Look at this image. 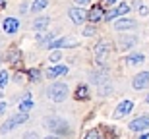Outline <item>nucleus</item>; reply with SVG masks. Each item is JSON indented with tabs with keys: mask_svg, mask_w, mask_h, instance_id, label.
<instances>
[{
	"mask_svg": "<svg viewBox=\"0 0 149 139\" xmlns=\"http://www.w3.org/2000/svg\"><path fill=\"white\" fill-rule=\"evenodd\" d=\"M47 97H49L50 100H54V102H62V100H66V97H68V87L64 83L50 85L49 89H47Z\"/></svg>",
	"mask_w": 149,
	"mask_h": 139,
	"instance_id": "f257e3e1",
	"label": "nucleus"
},
{
	"mask_svg": "<svg viewBox=\"0 0 149 139\" xmlns=\"http://www.w3.org/2000/svg\"><path fill=\"white\" fill-rule=\"evenodd\" d=\"M23 122H27V112H17L16 116H12L10 120L4 124V131L6 129H14L16 126H19V124H23Z\"/></svg>",
	"mask_w": 149,
	"mask_h": 139,
	"instance_id": "f03ea898",
	"label": "nucleus"
},
{
	"mask_svg": "<svg viewBox=\"0 0 149 139\" xmlns=\"http://www.w3.org/2000/svg\"><path fill=\"white\" fill-rule=\"evenodd\" d=\"M77 45V39H74V37H62V39H56L52 41L49 46H45V48H60V46H76Z\"/></svg>",
	"mask_w": 149,
	"mask_h": 139,
	"instance_id": "7ed1b4c3",
	"label": "nucleus"
},
{
	"mask_svg": "<svg viewBox=\"0 0 149 139\" xmlns=\"http://www.w3.org/2000/svg\"><path fill=\"white\" fill-rule=\"evenodd\" d=\"M147 128H149V116H139L130 122V129L132 131H143Z\"/></svg>",
	"mask_w": 149,
	"mask_h": 139,
	"instance_id": "20e7f679",
	"label": "nucleus"
},
{
	"mask_svg": "<svg viewBox=\"0 0 149 139\" xmlns=\"http://www.w3.org/2000/svg\"><path fill=\"white\" fill-rule=\"evenodd\" d=\"M132 110H134V102L132 100H122L120 104L116 106V110H114L112 116L114 118H122V116H126L128 112H132Z\"/></svg>",
	"mask_w": 149,
	"mask_h": 139,
	"instance_id": "39448f33",
	"label": "nucleus"
},
{
	"mask_svg": "<svg viewBox=\"0 0 149 139\" xmlns=\"http://www.w3.org/2000/svg\"><path fill=\"white\" fill-rule=\"evenodd\" d=\"M49 129H54V131H62V133H66L68 131V126L64 120H58V118H54V120H47V124H45Z\"/></svg>",
	"mask_w": 149,
	"mask_h": 139,
	"instance_id": "423d86ee",
	"label": "nucleus"
},
{
	"mask_svg": "<svg viewBox=\"0 0 149 139\" xmlns=\"http://www.w3.org/2000/svg\"><path fill=\"white\" fill-rule=\"evenodd\" d=\"M70 19H72L76 25H81L85 19H87V14L79 8H70Z\"/></svg>",
	"mask_w": 149,
	"mask_h": 139,
	"instance_id": "0eeeda50",
	"label": "nucleus"
},
{
	"mask_svg": "<svg viewBox=\"0 0 149 139\" xmlns=\"http://www.w3.org/2000/svg\"><path fill=\"white\" fill-rule=\"evenodd\" d=\"M147 83H149V72L138 73V75L134 77V81H132L134 89H143V87H147Z\"/></svg>",
	"mask_w": 149,
	"mask_h": 139,
	"instance_id": "6e6552de",
	"label": "nucleus"
},
{
	"mask_svg": "<svg viewBox=\"0 0 149 139\" xmlns=\"http://www.w3.org/2000/svg\"><path fill=\"white\" fill-rule=\"evenodd\" d=\"M107 54H109V46L107 45H97V48H95V58H97V64H99V66L105 64Z\"/></svg>",
	"mask_w": 149,
	"mask_h": 139,
	"instance_id": "1a4fd4ad",
	"label": "nucleus"
},
{
	"mask_svg": "<svg viewBox=\"0 0 149 139\" xmlns=\"http://www.w3.org/2000/svg\"><path fill=\"white\" fill-rule=\"evenodd\" d=\"M66 73H68V68L66 66H52V68H49V70H47V73H45V75H47L49 79H54L56 75H66Z\"/></svg>",
	"mask_w": 149,
	"mask_h": 139,
	"instance_id": "9d476101",
	"label": "nucleus"
},
{
	"mask_svg": "<svg viewBox=\"0 0 149 139\" xmlns=\"http://www.w3.org/2000/svg\"><path fill=\"white\" fill-rule=\"evenodd\" d=\"M33 108V99H31V93H25L23 95L22 102H19V112H29Z\"/></svg>",
	"mask_w": 149,
	"mask_h": 139,
	"instance_id": "9b49d317",
	"label": "nucleus"
},
{
	"mask_svg": "<svg viewBox=\"0 0 149 139\" xmlns=\"http://www.w3.org/2000/svg\"><path fill=\"white\" fill-rule=\"evenodd\" d=\"M17 27H19V21H17L16 17H8V19H4V31L6 33H16Z\"/></svg>",
	"mask_w": 149,
	"mask_h": 139,
	"instance_id": "f8f14e48",
	"label": "nucleus"
},
{
	"mask_svg": "<svg viewBox=\"0 0 149 139\" xmlns=\"http://www.w3.org/2000/svg\"><path fill=\"white\" fill-rule=\"evenodd\" d=\"M49 23H50V17H47V16L37 17V19L33 21V29L41 33V31H45V29H47V25H49Z\"/></svg>",
	"mask_w": 149,
	"mask_h": 139,
	"instance_id": "ddd939ff",
	"label": "nucleus"
},
{
	"mask_svg": "<svg viewBox=\"0 0 149 139\" xmlns=\"http://www.w3.org/2000/svg\"><path fill=\"white\" fill-rule=\"evenodd\" d=\"M114 27L118 29V31H126V29H134V27H136V21H134V19H118V21L114 23Z\"/></svg>",
	"mask_w": 149,
	"mask_h": 139,
	"instance_id": "4468645a",
	"label": "nucleus"
},
{
	"mask_svg": "<svg viewBox=\"0 0 149 139\" xmlns=\"http://www.w3.org/2000/svg\"><path fill=\"white\" fill-rule=\"evenodd\" d=\"M101 17H103V10H101L99 6H95V8H91L87 14V19L89 21H99Z\"/></svg>",
	"mask_w": 149,
	"mask_h": 139,
	"instance_id": "2eb2a0df",
	"label": "nucleus"
},
{
	"mask_svg": "<svg viewBox=\"0 0 149 139\" xmlns=\"http://www.w3.org/2000/svg\"><path fill=\"white\" fill-rule=\"evenodd\" d=\"M136 45V37H132V35H130V37H122L120 39V48H130V46H134Z\"/></svg>",
	"mask_w": 149,
	"mask_h": 139,
	"instance_id": "dca6fc26",
	"label": "nucleus"
},
{
	"mask_svg": "<svg viewBox=\"0 0 149 139\" xmlns=\"http://www.w3.org/2000/svg\"><path fill=\"white\" fill-rule=\"evenodd\" d=\"M19 58H22V54H19V50H17V48L8 50V62H12V64H17V62H19Z\"/></svg>",
	"mask_w": 149,
	"mask_h": 139,
	"instance_id": "f3484780",
	"label": "nucleus"
},
{
	"mask_svg": "<svg viewBox=\"0 0 149 139\" xmlns=\"http://www.w3.org/2000/svg\"><path fill=\"white\" fill-rule=\"evenodd\" d=\"M47 4H49V0H33L31 10H33V12H39V10H43V8H47Z\"/></svg>",
	"mask_w": 149,
	"mask_h": 139,
	"instance_id": "a211bd4d",
	"label": "nucleus"
},
{
	"mask_svg": "<svg viewBox=\"0 0 149 139\" xmlns=\"http://www.w3.org/2000/svg\"><path fill=\"white\" fill-rule=\"evenodd\" d=\"M126 62L128 64H141L143 62V54H130L126 58Z\"/></svg>",
	"mask_w": 149,
	"mask_h": 139,
	"instance_id": "6ab92c4d",
	"label": "nucleus"
},
{
	"mask_svg": "<svg viewBox=\"0 0 149 139\" xmlns=\"http://www.w3.org/2000/svg\"><path fill=\"white\" fill-rule=\"evenodd\" d=\"M128 12H130V4L122 2V4L116 8V16H124V14H128Z\"/></svg>",
	"mask_w": 149,
	"mask_h": 139,
	"instance_id": "aec40b11",
	"label": "nucleus"
},
{
	"mask_svg": "<svg viewBox=\"0 0 149 139\" xmlns=\"http://www.w3.org/2000/svg\"><path fill=\"white\" fill-rule=\"evenodd\" d=\"M85 97H87V87L85 85H79L77 91H76V99H85Z\"/></svg>",
	"mask_w": 149,
	"mask_h": 139,
	"instance_id": "412c9836",
	"label": "nucleus"
},
{
	"mask_svg": "<svg viewBox=\"0 0 149 139\" xmlns=\"http://www.w3.org/2000/svg\"><path fill=\"white\" fill-rule=\"evenodd\" d=\"M8 79H10L8 72H6V70H2V77H0V87H2V89H6V83H8Z\"/></svg>",
	"mask_w": 149,
	"mask_h": 139,
	"instance_id": "4be33fe9",
	"label": "nucleus"
},
{
	"mask_svg": "<svg viewBox=\"0 0 149 139\" xmlns=\"http://www.w3.org/2000/svg\"><path fill=\"white\" fill-rule=\"evenodd\" d=\"M85 139H101V135H99V131H97V129H91V131H87V133H85Z\"/></svg>",
	"mask_w": 149,
	"mask_h": 139,
	"instance_id": "5701e85b",
	"label": "nucleus"
},
{
	"mask_svg": "<svg viewBox=\"0 0 149 139\" xmlns=\"http://www.w3.org/2000/svg\"><path fill=\"white\" fill-rule=\"evenodd\" d=\"M29 79H31V81H37V79H39V70H37V68L29 70Z\"/></svg>",
	"mask_w": 149,
	"mask_h": 139,
	"instance_id": "b1692460",
	"label": "nucleus"
},
{
	"mask_svg": "<svg viewBox=\"0 0 149 139\" xmlns=\"http://www.w3.org/2000/svg\"><path fill=\"white\" fill-rule=\"evenodd\" d=\"M60 58H62V56H60L58 50H52V52H50V62H58Z\"/></svg>",
	"mask_w": 149,
	"mask_h": 139,
	"instance_id": "393cba45",
	"label": "nucleus"
},
{
	"mask_svg": "<svg viewBox=\"0 0 149 139\" xmlns=\"http://www.w3.org/2000/svg\"><path fill=\"white\" fill-rule=\"evenodd\" d=\"M81 33H83V37H91V35H95V27H85Z\"/></svg>",
	"mask_w": 149,
	"mask_h": 139,
	"instance_id": "a878e982",
	"label": "nucleus"
},
{
	"mask_svg": "<svg viewBox=\"0 0 149 139\" xmlns=\"http://www.w3.org/2000/svg\"><path fill=\"white\" fill-rule=\"evenodd\" d=\"M23 139H37V133L29 131V133H25V135H23Z\"/></svg>",
	"mask_w": 149,
	"mask_h": 139,
	"instance_id": "bb28decb",
	"label": "nucleus"
},
{
	"mask_svg": "<svg viewBox=\"0 0 149 139\" xmlns=\"http://www.w3.org/2000/svg\"><path fill=\"white\" fill-rule=\"evenodd\" d=\"M74 2H76L77 6H87L89 4V0H74Z\"/></svg>",
	"mask_w": 149,
	"mask_h": 139,
	"instance_id": "cd10ccee",
	"label": "nucleus"
},
{
	"mask_svg": "<svg viewBox=\"0 0 149 139\" xmlns=\"http://www.w3.org/2000/svg\"><path fill=\"white\" fill-rule=\"evenodd\" d=\"M139 14H141V16H147V8H145V6H139Z\"/></svg>",
	"mask_w": 149,
	"mask_h": 139,
	"instance_id": "c85d7f7f",
	"label": "nucleus"
},
{
	"mask_svg": "<svg viewBox=\"0 0 149 139\" xmlns=\"http://www.w3.org/2000/svg\"><path fill=\"white\" fill-rule=\"evenodd\" d=\"M0 106H2V108H0V112L4 114V112H6V108H8V104H6V100H2V104H0Z\"/></svg>",
	"mask_w": 149,
	"mask_h": 139,
	"instance_id": "c756f323",
	"label": "nucleus"
},
{
	"mask_svg": "<svg viewBox=\"0 0 149 139\" xmlns=\"http://www.w3.org/2000/svg\"><path fill=\"white\" fill-rule=\"evenodd\" d=\"M16 81H17V83H22V81H23V75H22V73H17V75H16Z\"/></svg>",
	"mask_w": 149,
	"mask_h": 139,
	"instance_id": "7c9ffc66",
	"label": "nucleus"
},
{
	"mask_svg": "<svg viewBox=\"0 0 149 139\" xmlns=\"http://www.w3.org/2000/svg\"><path fill=\"white\" fill-rule=\"evenodd\" d=\"M45 139H58L56 135H49V137H45Z\"/></svg>",
	"mask_w": 149,
	"mask_h": 139,
	"instance_id": "2f4dec72",
	"label": "nucleus"
},
{
	"mask_svg": "<svg viewBox=\"0 0 149 139\" xmlns=\"http://www.w3.org/2000/svg\"><path fill=\"white\" fill-rule=\"evenodd\" d=\"M116 0H107V4H114Z\"/></svg>",
	"mask_w": 149,
	"mask_h": 139,
	"instance_id": "473e14b6",
	"label": "nucleus"
},
{
	"mask_svg": "<svg viewBox=\"0 0 149 139\" xmlns=\"http://www.w3.org/2000/svg\"><path fill=\"white\" fill-rule=\"evenodd\" d=\"M139 139H149V133H147V135H141V137H139Z\"/></svg>",
	"mask_w": 149,
	"mask_h": 139,
	"instance_id": "72a5a7b5",
	"label": "nucleus"
},
{
	"mask_svg": "<svg viewBox=\"0 0 149 139\" xmlns=\"http://www.w3.org/2000/svg\"><path fill=\"white\" fill-rule=\"evenodd\" d=\"M147 102H149V95H147Z\"/></svg>",
	"mask_w": 149,
	"mask_h": 139,
	"instance_id": "f704fd0d",
	"label": "nucleus"
}]
</instances>
